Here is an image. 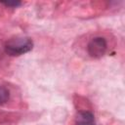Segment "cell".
I'll return each mask as SVG.
<instances>
[{
  "label": "cell",
  "mask_w": 125,
  "mask_h": 125,
  "mask_svg": "<svg viewBox=\"0 0 125 125\" xmlns=\"http://www.w3.org/2000/svg\"><path fill=\"white\" fill-rule=\"evenodd\" d=\"M76 125H96L94 114L88 110H81L77 113L75 118Z\"/></svg>",
  "instance_id": "cell-3"
},
{
  "label": "cell",
  "mask_w": 125,
  "mask_h": 125,
  "mask_svg": "<svg viewBox=\"0 0 125 125\" xmlns=\"http://www.w3.org/2000/svg\"><path fill=\"white\" fill-rule=\"evenodd\" d=\"M33 41L26 36H16L9 39L5 44V52L12 57L23 55L31 51Z\"/></svg>",
  "instance_id": "cell-1"
},
{
  "label": "cell",
  "mask_w": 125,
  "mask_h": 125,
  "mask_svg": "<svg viewBox=\"0 0 125 125\" xmlns=\"http://www.w3.org/2000/svg\"><path fill=\"white\" fill-rule=\"evenodd\" d=\"M107 49L106 41L104 37H95L93 38L87 46V51L90 57L94 59H100L102 58Z\"/></svg>",
  "instance_id": "cell-2"
},
{
  "label": "cell",
  "mask_w": 125,
  "mask_h": 125,
  "mask_svg": "<svg viewBox=\"0 0 125 125\" xmlns=\"http://www.w3.org/2000/svg\"><path fill=\"white\" fill-rule=\"evenodd\" d=\"M10 98V92L9 90L2 84H0V105L4 104L8 102Z\"/></svg>",
  "instance_id": "cell-4"
},
{
  "label": "cell",
  "mask_w": 125,
  "mask_h": 125,
  "mask_svg": "<svg viewBox=\"0 0 125 125\" xmlns=\"http://www.w3.org/2000/svg\"><path fill=\"white\" fill-rule=\"evenodd\" d=\"M2 4H4L5 6H8V7H14V8H16V7L20 6L21 3L20 1H13V2L8 1V2H2Z\"/></svg>",
  "instance_id": "cell-5"
}]
</instances>
